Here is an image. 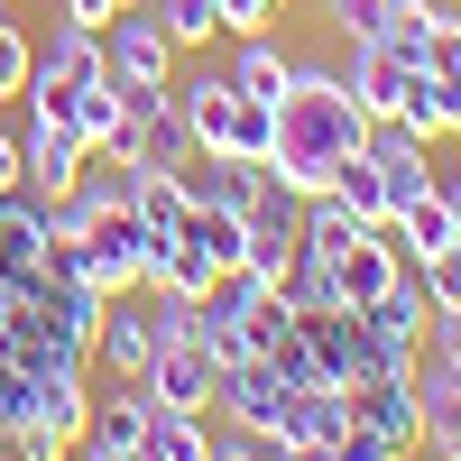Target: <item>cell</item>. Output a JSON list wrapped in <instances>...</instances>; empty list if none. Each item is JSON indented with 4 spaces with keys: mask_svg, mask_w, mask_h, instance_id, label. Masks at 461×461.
Wrapping results in <instances>:
<instances>
[{
    "mask_svg": "<svg viewBox=\"0 0 461 461\" xmlns=\"http://www.w3.org/2000/svg\"><path fill=\"white\" fill-rule=\"evenodd\" d=\"M369 148V111L351 102L341 84V65H295V84L277 93V148H267V185L295 203L332 194L341 158H360Z\"/></svg>",
    "mask_w": 461,
    "mask_h": 461,
    "instance_id": "6da1fadb",
    "label": "cell"
},
{
    "mask_svg": "<svg viewBox=\"0 0 461 461\" xmlns=\"http://www.w3.org/2000/svg\"><path fill=\"white\" fill-rule=\"evenodd\" d=\"M158 406H176V415H212V397H221V360L203 351L194 332H158V360H148V378H139Z\"/></svg>",
    "mask_w": 461,
    "mask_h": 461,
    "instance_id": "7a4b0ae2",
    "label": "cell"
},
{
    "mask_svg": "<svg viewBox=\"0 0 461 461\" xmlns=\"http://www.w3.org/2000/svg\"><path fill=\"white\" fill-rule=\"evenodd\" d=\"M102 65H111V84H176V37L158 28L148 0H130V10L102 28Z\"/></svg>",
    "mask_w": 461,
    "mask_h": 461,
    "instance_id": "3957f363",
    "label": "cell"
},
{
    "mask_svg": "<svg viewBox=\"0 0 461 461\" xmlns=\"http://www.w3.org/2000/svg\"><path fill=\"white\" fill-rule=\"evenodd\" d=\"M19 167H28V194H74L84 185V167H93V148H84V130L74 121H56V111H28V139H19Z\"/></svg>",
    "mask_w": 461,
    "mask_h": 461,
    "instance_id": "277c9868",
    "label": "cell"
},
{
    "mask_svg": "<svg viewBox=\"0 0 461 461\" xmlns=\"http://www.w3.org/2000/svg\"><path fill=\"white\" fill-rule=\"evenodd\" d=\"M93 360L121 378V388H139V378H148V360H158V304H139V286H130V295H102Z\"/></svg>",
    "mask_w": 461,
    "mask_h": 461,
    "instance_id": "5b68a950",
    "label": "cell"
},
{
    "mask_svg": "<svg viewBox=\"0 0 461 461\" xmlns=\"http://www.w3.org/2000/svg\"><path fill=\"white\" fill-rule=\"evenodd\" d=\"M286 369L277 360H230L221 369V397H212V425H240V434H277V415H286Z\"/></svg>",
    "mask_w": 461,
    "mask_h": 461,
    "instance_id": "8992f818",
    "label": "cell"
},
{
    "mask_svg": "<svg viewBox=\"0 0 461 461\" xmlns=\"http://www.w3.org/2000/svg\"><path fill=\"white\" fill-rule=\"evenodd\" d=\"M323 267H332V286H341V304H351V314H360L369 295H388V286L406 277V258H397V240H388L378 221H369V230H351V240H341Z\"/></svg>",
    "mask_w": 461,
    "mask_h": 461,
    "instance_id": "52a82bcc",
    "label": "cell"
},
{
    "mask_svg": "<svg viewBox=\"0 0 461 461\" xmlns=\"http://www.w3.org/2000/svg\"><path fill=\"white\" fill-rule=\"evenodd\" d=\"M176 176H185V194H194V203H212V212H240V221H249V203L267 194V167H249V158H221V148H194V158H185Z\"/></svg>",
    "mask_w": 461,
    "mask_h": 461,
    "instance_id": "ba28073f",
    "label": "cell"
},
{
    "mask_svg": "<svg viewBox=\"0 0 461 461\" xmlns=\"http://www.w3.org/2000/svg\"><path fill=\"white\" fill-rule=\"evenodd\" d=\"M406 388H415V415H425V452H461V369L434 360V351H415Z\"/></svg>",
    "mask_w": 461,
    "mask_h": 461,
    "instance_id": "9c48e42d",
    "label": "cell"
},
{
    "mask_svg": "<svg viewBox=\"0 0 461 461\" xmlns=\"http://www.w3.org/2000/svg\"><path fill=\"white\" fill-rule=\"evenodd\" d=\"M351 415H360L378 443H397L406 461L425 452V415H415V388H406V378H360V388H351Z\"/></svg>",
    "mask_w": 461,
    "mask_h": 461,
    "instance_id": "30bf717a",
    "label": "cell"
},
{
    "mask_svg": "<svg viewBox=\"0 0 461 461\" xmlns=\"http://www.w3.org/2000/svg\"><path fill=\"white\" fill-rule=\"evenodd\" d=\"M341 84H351V102L369 111V121H388V111L415 93V65H406L397 47H378V37H360V47H351V65H341Z\"/></svg>",
    "mask_w": 461,
    "mask_h": 461,
    "instance_id": "8fae6325",
    "label": "cell"
},
{
    "mask_svg": "<svg viewBox=\"0 0 461 461\" xmlns=\"http://www.w3.org/2000/svg\"><path fill=\"white\" fill-rule=\"evenodd\" d=\"M65 121L84 130V148H93V158H121V139H130V93L111 84V74H93V84H74Z\"/></svg>",
    "mask_w": 461,
    "mask_h": 461,
    "instance_id": "7c38bea8",
    "label": "cell"
},
{
    "mask_svg": "<svg viewBox=\"0 0 461 461\" xmlns=\"http://www.w3.org/2000/svg\"><path fill=\"white\" fill-rule=\"evenodd\" d=\"M378 230H388V240H397V258L415 267V258H434L443 240H461V230H452V203L434 194V185H425V194H406L388 221H378Z\"/></svg>",
    "mask_w": 461,
    "mask_h": 461,
    "instance_id": "4fadbf2b",
    "label": "cell"
},
{
    "mask_svg": "<svg viewBox=\"0 0 461 461\" xmlns=\"http://www.w3.org/2000/svg\"><path fill=\"white\" fill-rule=\"evenodd\" d=\"M425 314H434V304H425V286H415V267H406L388 295H369V304H360V323L388 341V351H425Z\"/></svg>",
    "mask_w": 461,
    "mask_h": 461,
    "instance_id": "5bb4252c",
    "label": "cell"
},
{
    "mask_svg": "<svg viewBox=\"0 0 461 461\" xmlns=\"http://www.w3.org/2000/svg\"><path fill=\"white\" fill-rule=\"evenodd\" d=\"M93 360H56L47 378H37V415L65 434V443H84V425H93V378H84Z\"/></svg>",
    "mask_w": 461,
    "mask_h": 461,
    "instance_id": "9a60e30c",
    "label": "cell"
},
{
    "mask_svg": "<svg viewBox=\"0 0 461 461\" xmlns=\"http://www.w3.org/2000/svg\"><path fill=\"white\" fill-rule=\"evenodd\" d=\"M176 240L194 249V258L212 267V277H230V267H240V249H249V221H240V212H212V203H194V212L176 221Z\"/></svg>",
    "mask_w": 461,
    "mask_h": 461,
    "instance_id": "2e32d148",
    "label": "cell"
},
{
    "mask_svg": "<svg viewBox=\"0 0 461 461\" xmlns=\"http://www.w3.org/2000/svg\"><path fill=\"white\" fill-rule=\"evenodd\" d=\"M130 461H212V415H176V406H148V434Z\"/></svg>",
    "mask_w": 461,
    "mask_h": 461,
    "instance_id": "e0dca14e",
    "label": "cell"
},
{
    "mask_svg": "<svg viewBox=\"0 0 461 461\" xmlns=\"http://www.w3.org/2000/svg\"><path fill=\"white\" fill-rule=\"evenodd\" d=\"M230 84H240V93H258V102H277V93L295 84V56L258 28V37H240V47H230Z\"/></svg>",
    "mask_w": 461,
    "mask_h": 461,
    "instance_id": "ac0fdd59",
    "label": "cell"
},
{
    "mask_svg": "<svg viewBox=\"0 0 461 461\" xmlns=\"http://www.w3.org/2000/svg\"><path fill=\"white\" fill-rule=\"evenodd\" d=\"M332 203H341V212H360V221H388V212H397V194H388V167H378L369 148H360V158H341V176H332Z\"/></svg>",
    "mask_w": 461,
    "mask_h": 461,
    "instance_id": "d6986e66",
    "label": "cell"
},
{
    "mask_svg": "<svg viewBox=\"0 0 461 461\" xmlns=\"http://www.w3.org/2000/svg\"><path fill=\"white\" fill-rule=\"evenodd\" d=\"M277 295L295 304V314H304V323H314V314H341V286H332V267H323L314 249H304V258L286 267V277H277Z\"/></svg>",
    "mask_w": 461,
    "mask_h": 461,
    "instance_id": "ffe728a7",
    "label": "cell"
},
{
    "mask_svg": "<svg viewBox=\"0 0 461 461\" xmlns=\"http://www.w3.org/2000/svg\"><path fill=\"white\" fill-rule=\"evenodd\" d=\"M148 10H158V28L176 37V56H185V47H212V37H221V0H148Z\"/></svg>",
    "mask_w": 461,
    "mask_h": 461,
    "instance_id": "44dd1931",
    "label": "cell"
},
{
    "mask_svg": "<svg viewBox=\"0 0 461 461\" xmlns=\"http://www.w3.org/2000/svg\"><path fill=\"white\" fill-rule=\"evenodd\" d=\"M286 461H406V452H397V443H378L369 425H351L341 443H304V452H286Z\"/></svg>",
    "mask_w": 461,
    "mask_h": 461,
    "instance_id": "7402d4cb",
    "label": "cell"
},
{
    "mask_svg": "<svg viewBox=\"0 0 461 461\" xmlns=\"http://www.w3.org/2000/svg\"><path fill=\"white\" fill-rule=\"evenodd\" d=\"M314 10H323V28H332V37H351V47L388 28V0H314Z\"/></svg>",
    "mask_w": 461,
    "mask_h": 461,
    "instance_id": "603a6c76",
    "label": "cell"
},
{
    "mask_svg": "<svg viewBox=\"0 0 461 461\" xmlns=\"http://www.w3.org/2000/svg\"><path fill=\"white\" fill-rule=\"evenodd\" d=\"M415 286H425V304H461V240H443L434 258H415Z\"/></svg>",
    "mask_w": 461,
    "mask_h": 461,
    "instance_id": "cb8c5ba5",
    "label": "cell"
},
{
    "mask_svg": "<svg viewBox=\"0 0 461 461\" xmlns=\"http://www.w3.org/2000/svg\"><path fill=\"white\" fill-rule=\"evenodd\" d=\"M28 65H37V47H28V28L0 10V102L10 93H28Z\"/></svg>",
    "mask_w": 461,
    "mask_h": 461,
    "instance_id": "d4e9b609",
    "label": "cell"
},
{
    "mask_svg": "<svg viewBox=\"0 0 461 461\" xmlns=\"http://www.w3.org/2000/svg\"><path fill=\"white\" fill-rule=\"evenodd\" d=\"M10 443H19V461H65L74 443L47 425V415H19V425H10Z\"/></svg>",
    "mask_w": 461,
    "mask_h": 461,
    "instance_id": "484cf974",
    "label": "cell"
},
{
    "mask_svg": "<svg viewBox=\"0 0 461 461\" xmlns=\"http://www.w3.org/2000/svg\"><path fill=\"white\" fill-rule=\"evenodd\" d=\"M212 461H286L267 434H240V425H212Z\"/></svg>",
    "mask_w": 461,
    "mask_h": 461,
    "instance_id": "4316f807",
    "label": "cell"
},
{
    "mask_svg": "<svg viewBox=\"0 0 461 461\" xmlns=\"http://www.w3.org/2000/svg\"><path fill=\"white\" fill-rule=\"evenodd\" d=\"M277 10H286V0H221V37H258Z\"/></svg>",
    "mask_w": 461,
    "mask_h": 461,
    "instance_id": "83f0119b",
    "label": "cell"
},
{
    "mask_svg": "<svg viewBox=\"0 0 461 461\" xmlns=\"http://www.w3.org/2000/svg\"><path fill=\"white\" fill-rule=\"evenodd\" d=\"M425 93H434V111H443V139H461V65L425 74Z\"/></svg>",
    "mask_w": 461,
    "mask_h": 461,
    "instance_id": "f1b7e54d",
    "label": "cell"
},
{
    "mask_svg": "<svg viewBox=\"0 0 461 461\" xmlns=\"http://www.w3.org/2000/svg\"><path fill=\"white\" fill-rule=\"evenodd\" d=\"M130 0H56V19H74V28H111Z\"/></svg>",
    "mask_w": 461,
    "mask_h": 461,
    "instance_id": "f546056e",
    "label": "cell"
},
{
    "mask_svg": "<svg viewBox=\"0 0 461 461\" xmlns=\"http://www.w3.org/2000/svg\"><path fill=\"white\" fill-rule=\"evenodd\" d=\"M19 185H28V167H19V139L0 130V194H19Z\"/></svg>",
    "mask_w": 461,
    "mask_h": 461,
    "instance_id": "4dcf8cb0",
    "label": "cell"
},
{
    "mask_svg": "<svg viewBox=\"0 0 461 461\" xmlns=\"http://www.w3.org/2000/svg\"><path fill=\"white\" fill-rule=\"evenodd\" d=\"M434 194L452 203V230H461V167H443V176H434Z\"/></svg>",
    "mask_w": 461,
    "mask_h": 461,
    "instance_id": "1f68e13d",
    "label": "cell"
},
{
    "mask_svg": "<svg viewBox=\"0 0 461 461\" xmlns=\"http://www.w3.org/2000/svg\"><path fill=\"white\" fill-rule=\"evenodd\" d=\"M0 461H19V443H10V425H0Z\"/></svg>",
    "mask_w": 461,
    "mask_h": 461,
    "instance_id": "d6a6232c",
    "label": "cell"
},
{
    "mask_svg": "<svg viewBox=\"0 0 461 461\" xmlns=\"http://www.w3.org/2000/svg\"><path fill=\"white\" fill-rule=\"evenodd\" d=\"M443 461H461V452H443Z\"/></svg>",
    "mask_w": 461,
    "mask_h": 461,
    "instance_id": "836d02e7",
    "label": "cell"
}]
</instances>
